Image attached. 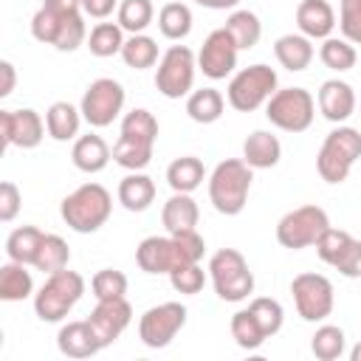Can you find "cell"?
I'll list each match as a JSON object with an SVG mask.
<instances>
[{"label":"cell","mask_w":361,"mask_h":361,"mask_svg":"<svg viewBox=\"0 0 361 361\" xmlns=\"http://www.w3.org/2000/svg\"><path fill=\"white\" fill-rule=\"evenodd\" d=\"M82 14V0H42L37 14L31 17V34L37 42L71 54L87 39Z\"/></svg>","instance_id":"6da1fadb"},{"label":"cell","mask_w":361,"mask_h":361,"mask_svg":"<svg viewBox=\"0 0 361 361\" xmlns=\"http://www.w3.org/2000/svg\"><path fill=\"white\" fill-rule=\"evenodd\" d=\"M206 251L203 237L192 228V231H175L166 237H147L138 243L135 248V262L144 274H172L180 265L189 262H200Z\"/></svg>","instance_id":"7a4b0ae2"},{"label":"cell","mask_w":361,"mask_h":361,"mask_svg":"<svg viewBox=\"0 0 361 361\" xmlns=\"http://www.w3.org/2000/svg\"><path fill=\"white\" fill-rule=\"evenodd\" d=\"M155 141H158V118L149 110L135 107L121 118V135L113 144V161L130 172H141L152 161Z\"/></svg>","instance_id":"3957f363"},{"label":"cell","mask_w":361,"mask_h":361,"mask_svg":"<svg viewBox=\"0 0 361 361\" xmlns=\"http://www.w3.org/2000/svg\"><path fill=\"white\" fill-rule=\"evenodd\" d=\"M251 180H254V169L243 158L220 161L209 175V200H212V206L226 217L240 214L248 203Z\"/></svg>","instance_id":"277c9868"},{"label":"cell","mask_w":361,"mask_h":361,"mask_svg":"<svg viewBox=\"0 0 361 361\" xmlns=\"http://www.w3.org/2000/svg\"><path fill=\"white\" fill-rule=\"evenodd\" d=\"M110 212H113V197H110V192L102 183H82L59 206L62 220L76 234L99 231L110 220Z\"/></svg>","instance_id":"5b68a950"},{"label":"cell","mask_w":361,"mask_h":361,"mask_svg":"<svg viewBox=\"0 0 361 361\" xmlns=\"http://www.w3.org/2000/svg\"><path fill=\"white\" fill-rule=\"evenodd\" d=\"M85 293V276L76 271H56L48 274V279L42 282V288L34 293V313L39 322H62L76 302Z\"/></svg>","instance_id":"8992f818"},{"label":"cell","mask_w":361,"mask_h":361,"mask_svg":"<svg viewBox=\"0 0 361 361\" xmlns=\"http://www.w3.org/2000/svg\"><path fill=\"white\" fill-rule=\"evenodd\" d=\"M361 158V133L355 127H336L324 135L319 155H316V172L324 183H344L353 164Z\"/></svg>","instance_id":"52a82bcc"},{"label":"cell","mask_w":361,"mask_h":361,"mask_svg":"<svg viewBox=\"0 0 361 361\" xmlns=\"http://www.w3.org/2000/svg\"><path fill=\"white\" fill-rule=\"evenodd\" d=\"M209 276L214 293L223 302H243L254 293V274L237 248H220L209 259Z\"/></svg>","instance_id":"ba28073f"},{"label":"cell","mask_w":361,"mask_h":361,"mask_svg":"<svg viewBox=\"0 0 361 361\" xmlns=\"http://www.w3.org/2000/svg\"><path fill=\"white\" fill-rule=\"evenodd\" d=\"M279 79H276V71L271 65H248L243 71H237L226 87V99L234 110L240 113H251L257 107H262L279 87Z\"/></svg>","instance_id":"9c48e42d"},{"label":"cell","mask_w":361,"mask_h":361,"mask_svg":"<svg viewBox=\"0 0 361 361\" xmlns=\"http://www.w3.org/2000/svg\"><path fill=\"white\" fill-rule=\"evenodd\" d=\"M316 99L305 87H282L265 102V118L285 133H305L313 124Z\"/></svg>","instance_id":"30bf717a"},{"label":"cell","mask_w":361,"mask_h":361,"mask_svg":"<svg viewBox=\"0 0 361 361\" xmlns=\"http://www.w3.org/2000/svg\"><path fill=\"white\" fill-rule=\"evenodd\" d=\"M330 228V217L322 206L316 203H307V206H299V209H290L288 214L279 217L276 223V243L282 248H290V251H299V248H307V245H316V240Z\"/></svg>","instance_id":"8fae6325"},{"label":"cell","mask_w":361,"mask_h":361,"mask_svg":"<svg viewBox=\"0 0 361 361\" xmlns=\"http://www.w3.org/2000/svg\"><path fill=\"white\" fill-rule=\"evenodd\" d=\"M195 71H197V56L186 45H169L164 56L158 59L155 71V87L166 99H180L192 93L195 85Z\"/></svg>","instance_id":"7c38bea8"},{"label":"cell","mask_w":361,"mask_h":361,"mask_svg":"<svg viewBox=\"0 0 361 361\" xmlns=\"http://www.w3.org/2000/svg\"><path fill=\"white\" fill-rule=\"evenodd\" d=\"M124 85L110 79V76H102V79H93L79 102V110H82V118L90 124V127H107L113 124L121 110H124Z\"/></svg>","instance_id":"4fadbf2b"},{"label":"cell","mask_w":361,"mask_h":361,"mask_svg":"<svg viewBox=\"0 0 361 361\" xmlns=\"http://www.w3.org/2000/svg\"><path fill=\"white\" fill-rule=\"evenodd\" d=\"M293 305L296 313L305 322H324L333 313L336 296H333V282L324 274H299L290 282Z\"/></svg>","instance_id":"5bb4252c"},{"label":"cell","mask_w":361,"mask_h":361,"mask_svg":"<svg viewBox=\"0 0 361 361\" xmlns=\"http://www.w3.org/2000/svg\"><path fill=\"white\" fill-rule=\"evenodd\" d=\"M186 324V307L180 302H161L138 319V338L149 350H164Z\"/></svg>","instance_id":"9a60e30c"},{"label":"cell","mask_w":361,"mask_h":361,"mask_svg":"<svg viewBox=\"0 0 361 361\" xmlns=\"http://www.w3.org/2000/svg\"><path fill=\"white\" fill-rule=\"evenodd\" d=\"M316 254H319L322 262L336 268L341 276H347V279H358L361 276V240L353 237L350 231L330 226L316 240Z\"/></svg>","instance_id":"2e32d148"},{"label":"cell","mask_w":361,"mask_h":361,"mask_svg":"<svg viewBox=\"0 0 361 361\" xmlns=\"http://www.w3.org/2000/svg\"><path fill=\"white\" fill-rule=\"evenodd\" d=\"M237 54L240 48L234 37L226 28H214L197 51V71H203L209 79H226L237 68Z\"/></svg>","instance_id":"e0dca14e"},{"label":"cell","mask_w":361,"mask_h":361,"mask_svg":"<svg viewBox=\"0 0 361 361\" xmlns=\"http://www.w3.org/2000/svg\"><path fill=\"white\" fill-rule=\"evenodd\" d=\"M48 124L39 118L37 110L23 107V110H0V133L6 147H20V149H34L42 144Z\"/></svg>","instance_id":"ac0fdd59"},{"label":"cell","mask_w":361,"mask_h":361,"mask_svg":"<svg viewBox=\"0 0 361 361\" xmlns=\"http://www.w3.org/2000/svg\"><path fill=\"white\" fill-rule=\"evenodd\" d=\"M87 322H90V327H93V333H96V338H99V344L104 350L130 327L133 307H130V302L124 296H118V299H96V307L90 310Z\"/></svg>","instance_id":"d6986e66"},{"label":"cell","mask_w":361,"mask_h":361,"mask_svg":"<svg viewBox=\"0 0 361 361\" xmlns=\"http://www.w3.org/2000/svg\"><path fill=\"white\" fill-rule=\"evenodd\" d=\"M316 99H319L322 116H324L327 121H333V124H341V121H347V118L355 113V93H353V87H350L347 82H341V79H327V82H322Z\"/></svg>","instance_id":"ffe728a7"},{"label":"cell","mask_w":361,"mask_h":361,"mask_svg":"<svg viewBox=\"0 0 361 361\" xmlns=\"http://www.w3.org/2000/svg\"><path fill=\"white\" fill-rule=\"evenodd\" d=\"M296 25L310 39H327L336 28V11L327 0H302L296 6Z\"/></svg>","instance_id":"44dd1931"},{"label":"cell","mask_w":361,"mask_h":361,"mask_svg":"<svg viewBox=\"0 0 361 361\" xmlns=\"http://www.w3.org/2000/svg\"><path fill=\"white\" fill-rule=\"evenodd\" d=\"M56 347L68 358H90V355H96L102 350V344H99V338H96V333H93L87 319L62 324L59 333H56Z\"/></svg>","instance_id":"7402d4cb"},{"label":"cell","mask_w":361,"mask_h":361,"mask_svg":"<svg viewBox=\"0 0 361 361\" xmlns=\"http://www.w3.org/2000/svg\"><path fill=\"white\" fill-rule=\"evenodd\" d=\"M71 158H73V166H76L79 172L93 175V172H102V169L110 164L113 149L107 147V141H104L102 135L87 133V135H79V138L73 141Z\"/></svg>","instance_id":"603a6c76"},{"label":"cell","mask_w":361,"mask_h":361,"mask_svg":"<svg viewBox=\"0 0 361 361\" xmlns=\"http://www.w3.org/2000/svg\"><path fill=\"white\" fill-rule=\"evenodd\" d=\"M282 158V144L268 130H254L243 144V161L251 169H271Z\"/></svg>","instance_id":"cb8c5ba5"},{"label":"cell","mask_w":361,"mask_h":361,"mask_svg":"<svg viewBox=\"0 0 361 361\" xmlns=\"http://www.w3.org/2000/svg\"><path fill=\"white\" fill-rule=\"evenodd\" d=\"M200 220V209L189 192H172V197L161 209V223L169 234L175 231H192Z\"/></svg>","instance_id":"d4e9b609"},{"label":"cell","mask_w":361,"mask_h":361,"mask_svg":"<svg viewBox=\"0 0 361 361\" xmlns=\"http://www.w3.org/2000/svg\"><path fill=\"white\" fill-rule=\"evenodd\" d=\"M274 54H276V62L285 71L299 73V71H305L313 62L316 51H313L310 37H305V34H285V37H279L274 42Z\"/></svg>","instance_id":"484cf974"},{"label":"cell","mask_w":361,"mask_h":361,"mask_svg":"<svg viewBox=\"0 0 361 361\" xmlns=\"http://www.w3.org/2000/svg\"><path fill=\"white\" fill-rule=\"evenodd\" d=\"M155 200V183L144 172H130L118 183V203L127 212H144Z\"/></svg>","instance_id":"4316f807"},{"label":"cell","mask_w":361,"mask_h":361,"mask_svg":"<svg viewBox=\"0 0 361 361\" xmlns=\"http://www.w3.org/2000/svg\"><path fill=\"white\" fill-rule=\"evenodd\" d=\"M45 124H48V135L54 141H71L79 135L82 110L73 107L71 102H54L45 113Z\"/></svg>","instance_id":"83f0119b"},{"label":"cell","mask_w":361,"mask_h":361,"mask_svg":"<svg viewBox=\"0 0 361 361\" xmlns=\"http://www.w3.org/2000/svg\"><path fill=\"white\" fill-rule=\"evenodd\" d=\"M203 178H206L203 161L195 155H180L166 166V183L172 192H189L192 195L203 183Z\"/></svg>","instance_id":"f1b7e54d"},{"label":"cell","mask_w":361,"mask_h":361,"mask_svg":"<svg viewBox=\"0 0 361 361\" xmlns=\"http://www.w3.org/2000/svg\"><path fill=\"white\" fill-rule=\"evenodd\" d=\"M31 293H34V279L23 262L8 259L6 265H0V299L3 302H23Z\"/></svg>","instance_id":"f546056e"},{"label":"cell","mask_w":361,"mask_h":361,"mask_svg":"<svg viewBox=\"0 0 361 361\" xmlns=\"http://www.w3.org/2000/svg\"><path fill=\"white\" fill-rule=\"evenodd\" d=\"M223 107H226V99L220 90L214 87H200V90H192L189 99H186V113L192 121L197 124H214L220 116H223Z\"/></svg>","instance_id":"4dcf8cb0"},{"label":"cell","mask_w":361,"mask_h":361,"mask_svg":"<svg viewBox=\"0 0 361 361\" xmlns=\"http://www.w3.org/2000/svg\"><path fill=\"white\" fill-rule=\"evenodd\" d=\"M223 28L234 37V42H237L240 51H251V48L259 42V37H262V23H259V17H257L254 11H248V8H234V11L228 14V20H226Z\"/></svg>","instance_id":"1f68e13d"},{"label":"cell","mask_w":361,"mask_h":361,"mask_svg":"<svg viewBox=\"0 0 361 361\" xmlns=\"http://www.w3.org/2000/svg\"><path fill=\"white\" fill-rule=\"evenodd\" d=\"M42 237H45V231H39L37 226H20V228H14L8 234V240H6L8 259L23 262V265H34L37 251L42 245Z\"/></svg>","instance_id":"d6a6232c"},{"label":"cell","mask_w":361,"mask_h":361,"mask_svg":"<svg viewBox=\"0 0 361 361\" xmlns=\"http://www.w3.org/2000/svg\"><path fill=\"white\" fill-rule=\"evenodd\" d=\"M158 28H161V34L166 37V39H183V37H189V31H192V8L186 6V3H166V6H161V11H158Z\"/></svg>","instance_id":"836d02e7"},{"label":"cell","mask_w":361,"mask_h":361,"mask_svg":"<svg viewBox=\"0 0 361 361\" xmlns=\"http://www.w3.org/2000/svg\"><path fill=\"white\" fill-rule=\"evenodd\" d=\"M87 48L99 59L121 54V48H124V28L118 23H96L90 28V34H87Z\"/></svg>","instance_id":"e575fe53"},{"label":"cell","mask_w":361,"mask_h":361,"mask_svg":"<svg viewBox=\"0 0 361 361\" xmlns=\"http://www.w3.org/2000/svg\"><path fill=\"white\" fill-rule=\"evenodd\" d=\"M71 262V248L68 243L59 237V234H45L42 237V245L37 251V259H34V268L42 271V274H56L62 268H68Z\"/></svg>","instance_id":"d590c367"},{"label":"cell","mask_w":361,"mask_h":361,"mask_svg":"<svg viewBox=\"0 0 361 361\" xmlns=\"http://www.w3.org/2000/svg\"><path fill=\"white\" fill-rule=\"evenodd\" d=\"M121 59L127 68H135V71H147L158 62V42L147 34H133L130 39H124V48H121Z\"/></svg>","instance_id":"8d00e7d4"},{"label":"cell","mask_w":361,"mask_h":361,"mask_svg":"<svg viewBox=\"0 0 361 361\" xmlns=\"http://www.w3.org/2000/svg\"><path fill=\"white\" fill-rule=\"evenodd\" d=\"M344 350H347V338L338 324H322L310 338V353L319 361H336L344 355Z\"/></svg>","instance_id":"74e56055"},{"label":"cell","mask_w":361,"mask_h":361,"mask_svg":"<svg viewBox=\"0 0 361 361\" xmlns=\"http://www.w3.org/2000/svg\"><path fill=\"white\" fill-rule=\"evenodd\" d=\"M319 59L324 62V68H330V71H338V73H341V71L355 68L358 54H355V48H353V42H350V39H344V37H327V39H322Z\"/></svg>","instance_id":"f35d334b"},{"label":"cell","mask_w":361,"mask_h":361,"mask_svg":"<svg viewBox=\"0 0 361 361\" xmlns=\"http://www.w3.org/2000/svg\"><path fill=\"white\" fill-rule=\"evenodd\" d=\"M231 338L237 341V347L243 350H259L265 344V333L259 327V322L254 319V313L245 307V310H237L231 316Z\"/></svg>","instance_id":"ab89813d"},{"label":"cell","mask_w":361,"mask_h":361,"mask_svg":"<svg viewBox=\"0 0 361 361\" xmlns=\"http://www.w3.org/2000/svg\"><path fill=\"white\" fill-rule=\"evenodd\" d=\"M152 17H155L152 0H121L118 3V25L130 34H144Z\"/></svg>","instance_id":"60d3db41"},{"label":"cell","mask_w":361,"mask_h":361,"mask_svg":"<svg viewBox=\"0 0 361 361\" xmlns=\"http://www.w3.org/2000/svg\"><path fill=\"white\" fill-rule=\"evenodd\" d=\"M248 310L254 313V319L259 322V327H262V333H265L268 338L282 330L285 310H282V305H279L276 299H271V296H257V299H251Z\"/></svg>","instance_id":"b9f144b4"},{"label":"cell","mask_w":361,"mask_h":361,"mask_svg":"<svg viewBox=\"0 0 361 361\" xmlns=\"http://www.w3.org/2000/svg\"><path fill=\"white\" fill-rule=\"evenodd\" d=\"M90 290L96 299H118L127 293V276L116 268H102L90 279Z\"/></svg>","instance_id":"7bdbcfd3"},{"label":"cell","mask_w":361,"mask_h":361,"mask_svg":"<svg viewBox=\"0 0 361 361\" xmlns=\"http://www.w3.org/2000/svg\"><path fill=\"white\" fill-rule=\"evenodd\" d=\"M169 285L178 290V293H186V296H195L203 290L206 285V271L200 268V262H189V265H180L169 274Z\"/></svg>","instance_id":"ee69618b"},{"label":"cell","mask_w":361,"mask_h":361,"mask_svg":"<svg viewBox=\"0 0 361 361\" xmlns=\"http://www.w3.org/2000/svg\"><path fill=\"white\" fill-rule=\"evenodd\" d=\"M338 28L353 45H361V0H338Z\"/></svg>","instance_id":"f6af8a7d"},{"label":"cell","mask_w":361,"mask_h":361,"mask_svg":"<svg viewBox=\"0 0 361 361\" xmlns=\"http://www.w3.org/2000/svg\"><path fill=\"white\" fill-rule=\"evenodd\" d=\"M20 206H23V195H20L17 183L3 180L0 183V220L3 223H11L17 217V212H20Z\"/></svg>","instance_id":"bcb514c9"},{"label":"cell","mask_w":361,"mask_h":361,"mask_svg":"<svg viewBox=\"0 0 361 361\" xmlns=\"http://www.w3.org/2000/svg\"><path fill=\"white\" fill-rule=\"evenodd\" d=\"M113 8H118V0H82V11L87 17H96V20L110 17Z\"/></svg>","instance_id":"7dc6e473"},{"label":"cell","mask_w":361,"mask_h":361,"mask_svg":"<svg viewBox=\"0 0 361 361\" xmlns=\"http://www.w3.org/2000/svg\"><path fill=\"white\" fill-rule=\"evenodd\" d=\"M0 73H3V85H0V96H11L14 93V82H17V73H14V65L8 59L0 62Z\"/></svg>","instance_id":"c3c4849f"},{"label":"cell","mask_w":361,"mask_h":361,"mask_svg":"<svg viewBox=\"0 0 361 361\" xmlns=\"http://www.w3.org/2000/svg\"><path fill=\"white\" fill-rule=\"evenodd\" d=\"M203 8H214V11H226V8H237L240 0H195Z\"/></svg>","instance_id":"681fc988"},{"label":"cell","mask_w":361,"mask_h":361,"mask_svg":"<svg viewBox=\"0 0 361 361\" xmlns=\"http://www.w3.org/2000/svg\"><path fill=\"white\" fill-rule=\"evenodd\" d=\"M350 361H361V341H358V344L350 350Z\"/></svg>","instance_id":"f907efd6"},{"label":"cell","mask_w":361,"mask_h":361,"mask_svg":"<svg viewBox=\"0 0 361 361\" xmlns=\"http://www.w3.org/2000/svg\"><path fill=\"white\" fill-rule=\"evenodd\" d=\"M358 116H361V113H358Z\"/></svg>","instance_id":"816d5d0a"}]
</instances>
